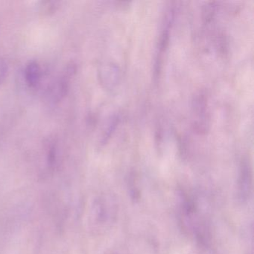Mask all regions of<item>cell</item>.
<instances>
[{
    "mask_svg": "<svg viewBox=\"0 0 254 254\" xmlns=\"http://www.w3.org/2000/svg\"><path fill=\"white\" fill-rule=\"evenodd\" d=\"M25 77L29 87H35L39 84L41 77V70L37 62H31L28 64L25 70Z\"/></svg>",
    "mask_w": 254,
    "mask_h": 254,
    "instance_id": "obj_1",
    "label": "cell"
},
{
    "mask_svg": "<svg viewBox=\"0 0 254 254\" xmlns=\"http://www.w3.org/2000/svg\"><path fill=\"white\" fill-rule=\"evenodd\" d=\"M8 71V65L4 60H0V84L2 82Z\"/></svg>",
    "mask_w": 254,
    "mask_h": 254,
    "instance_id": "obj_2",
    "label": "cell"
}]
</instances>
